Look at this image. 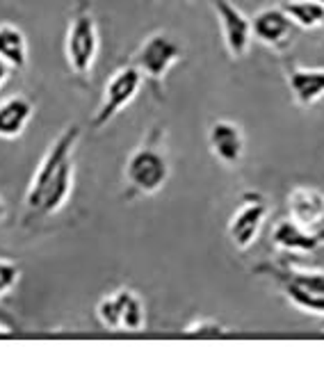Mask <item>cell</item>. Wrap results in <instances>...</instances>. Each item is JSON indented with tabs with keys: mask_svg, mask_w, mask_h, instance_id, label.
<instances>
[{
	"mask_svg": "<svg viewBox=\"0 0 324 365\" xmlns=\"http://www.w3.org/2000/svg\"><path fill=\"white\" fill-rule=\"evenodd\" d=\"M80 140V125L71 123L55 137L44 153L26 192V208L32 215L51 217L64 208L74 190V151Z\"/></svg>",
	"mask_w": 324,
	"mask_h": 365,
	"instance_id": "6da1fadb",
	"label": "cell"
},
{
	"mask_svg": "<svg viewBox=\"0 0 324 365\" xmlns=\"http://www.w3.org/2000/svg\"><path fill=\"white\" fill-rule=\"evenodd\" d=\"M169 174V160L153 142L137 146L126 163V180L140 194H158L167 185Z\"/></svg>",
	"mask_w": 324,
	"mask_h": 365,
	"instance_id": "7a4b0ae2",
	"label": "cell"
},
{
	"mask_svg": "<svg viewBox=\"0 0 324 365\" xmlns=\"http://www.w3.org/2000/svg\"><path fill=\"white\" fill-rule=\"evenodd\" d=\"M98 55V28L87 7H78L66 30V62L76 76H89Z\"/></svg>",
	"mask_w": 324,
	"mask_h": 365,
	"instance_id": "3957f363",
	"label": "cell"
},
{
	"mask_svg": "<svg viewBox=\"0 0 324 365\" xmlns=\"http://www.w3.org/2000/svg\"><path fill=\"white\" fill-rule=\"evenodd\" d=\"M142 83H144V76L135 64L117 68V71L110 76L106 87H103V98H101V106L94 114V119H91V128L101 130L103 125H108L123 108H128L133 98L137 96V91H140Z\"/></svg>",
	"mask_w": 324,
	"mask_h": 365,
	"instance_id": "277c9868",
	"label": "cell"
},
{
	"mask_svg": "<svg viewBox=\"0 0 324 365\" xmlns=\"http://www.w3.org/2000/svg\"><path fill=\"white\" fill-rule=\"evenodd\" d=\"M183 57V46L167 32L151 34L135 53V66L140 68L142 76L148 78L151 83L162 85V80L167 78L171 66Z\"/></svg>",
	"mask_w": 324,
	"mask_h": 365,
	"instance_id": "5b68a950",
	"label": "cell"
},
{
	"mask_svg": "<svg viewBox=\"0 0 324 365\" xmlns=\"http://www.w3.org/2000/svg\"><path fill=\"white\" fill-rule=\"evenodd\" d=\"M215 14L219 19V28H222V37L226 53L233 60H242L251 48V19L245 16V11L236 7L231 0H213Z\"/></svg>",
	"mask_w": 324,
	"mask_h": 365,
	"instance_id": "8992f818",
	"label": "cell"
},
{
	"mask_svg": "<svg viewBox=\"0 0 324 365\" xmlns=\"http://www.w3.org/2000/svg\"><path fill=\"white\" fill-rule=\"evenodd\" d=\"M265 220H268V203L260 197H245V203L231 215L228 222V237L233 247L247 251L256 245Z\"/></svg>",
	"mask_w": 324,
	"mask_h": 365,
	"instance_id": "52a82bcc",
	"label": "cell"
},
{
	"mask_svg": "<svg viewBox=\"0 0 324 365\" xmlns=\"http://www.w3.org/2000/svg\"><path fill=\"white\" fill-rule=\"evenodd\" d=\"M295 23L283 7H263L251 19V34L272 51H283L295 37Z\"/></svg>",
	"mask_w": 324,
	"mask_h": 365,
	"instance_id": "ba28073f",
	"label": "cell"
},
{
	"mask_svg": "<svg viewBox=\"0 0 324 365\" xmlns=\"http://www.w3.org/2000/svg\"><path fill=\"white\" fill-rule=\"evenodd\" d=\"M208 146L224 167H238L245 158V135H242L240 125L231 119H217L211 123Z\"/></svg>",
	"mask_w": 324,
	"mask_h": 365,
	"instance_id": "9c48e42d",
	"label": "cell"
},
{
	"mask_svg": "<svg viewBox=\"0 0 324 365\" xmlns=\"http://www.w3.org/2000/svg\"><path fill=\"white\" fill-rule=\"evenodd\" d=\"M324 237L318 231L297 224L295 220H281L272 228V245L285 254H310L320 249Z\"/></svg>",
	"mask_w": 324,
	"mask_h": 365,
	"instance_id": "30bf717a",
	"label": "cell"
},
{
	"mask_svg": "<svg viewBox=\"0 0 324 365\" xmlns=\"http://www.w3.org/2000/svg\"><path fill=\"white\" fill-rule=\"evenodd\" d=\"M288 212L290 220L315 231L324 222V192L315 187H295L288 194Z\"/></svg>",
	"mask_w": 324,
	"mask_h": 365,
	"instance_id": "8fae6325",
	"label": "cell"
},
{
	"mask_svg": "<svg viewBox=\"0 0 324 365\" xmlns=\"http://www.w3.org/2000/svg\"><path fill=\"white\" fill-rule=\"evenodd\" d=\"M288 87L299 108H313L318 101L324 98V68L290 66Z\"/></svg>",
	"mask_w": 324,
	"mask_h": 365,
	"instance_id": "7c38bea8",
	"label": "cell"
},
{
	"mask_svg": "<svg viewBox=\"0 0 324 365\" xmlns=\"http://www.w3.org/2000/svg\"><path fill=\"white\" fill-rule=\"evenodd\" d=\"M34 114V103L23 96L14 94L0 101V140H16L28 128V123Z\"/></svg>",
	"mask_w": 324,
	"mask_h": 365,
	"instance_id": "4fadbf2b",
	"label": "cell"
},
{
	"mask_svg": "<svg viewBox=\"0 0 324 365\" xmlns=\"http://www.w3.org/2000/svg\"><path fill=\"white\" fill-rule=\"evenodd\" d=\"M256 272L270 274V277L276 279L279 283H293V285H297V288H302V290L324 294V269H308V267L293 265V262H283L281 267L258 265Z\"/></svg>",
	"mask_w": 324,
	"mask_h": 365,
	"instance_id": "5bb4252c",
	"label": "cell"
},
{
	"mask_svg": "<svg viewBox=\"0 0 324 365\" xmlns=\"http://www.w3.org/2000/svg\"><path fill=\"white\" fill-rule=\"evenodd\" d=\"M114 294V304H117V317H119V331H131L137 334L146 327V308L140 294L135 290L121 288Z\"/></svg>",
	"mask_w": 324,
	"mask_h": 365,
	"instance_id": "9a60e30c",
	"label": "cell"
},
{
	"mask_svg": "<svg viewBox=\"0 0 324 365\" xmlns=\"http://www.w3.org/2000/svg\"><path fill=\"white\" fill-rule=\"evenodd\" d=\"M0 60H5L16 71H23L28 66L26 34L11 23H0Z\"/></svg>",
	"mask_w": 324,
	"mask_h": 365,
	"instance_id": "2e32d148",
	"label": "cell"
},
{
	"mask_svg": "<svg viewBox=\"0 0 324 365\" xmlns=\"http://www.w3.org/2000/svg\"><path fill=\"white\" fill-rule=\"evenodd\" d=\"M283 9L297 28L315 30L324 26V5L315 3V0H290V3L283 5Z\"/></svg>",
	"mask_w": 324,
	"mask_h": 365,
	"instance_id": "e0dca14e",
	"label": "cell"
},
{
	"mask_svg": "<svg viewBox=\"0 0 324 365\" xmlns=\"http://www.w3.org/2000/svg\"><path fill=\"white\" fill-rule=\"evenodd\" d=\"M281 290L285 294V299L290 302L297 311L324 317V294L302 290V288H297V285H293V283H281Z\"/></svg>",
	"mask_w": 324,
	"mask_h": 365,
	"instance_id": "ac0fdd59",
	"label": "cell"
},
{
	"mask_svg": "<svg viewBox=\"0 0 324 365\" xmlns=\"http://www.w3.org/2000/svg\"><path fill=\"white\" fill-rule=\"evenodd\" d=\"M183 334L188 338H211V340H215V338H224L226 331L222 324L215 322V319L203 317V319H194V322H190L188 327H185Z\"/></svg>",
	"mask_w": 324,
	"mask_h": 365,
	"instance_id": "d6986e66",
	"label": "cell"
},
{
	"mask_svg": "<svg viewBox=\"0 0 324 365\" xmlns=\"http://www.w3.org/2000/svg\"><path fill=\"white\" fill-rule=\"evenodd\" d=\"M96 317H98V322L106 329L119 331V317H117V304H114V294H106L96 304Z\"/></svg>",
	"mask_w": 324,
	"mask_h": 365,
	"instance_id": "ffe728a7",
	"label": "cell"
},
{
	"mask_svg": "<svg viewBox=\"0 0 324 365\" xmlns=\"http://www.w3.org/2000/svg\"><path fill=\"white\" fill-rule=\"evenodd\" d=\"M19 277H21V269L16 262L0 258V299H3L7 292L14 290V285L19 283Z\"/></svg>",
	"mask_w": 324,
	"mask_h": 365,
	"instance_id": "44dd1931",
	"label": "cell"
},
{
	"mask_svg": "<svg viewBox=\"0 0 324 365\" xmlns=\"http://www.w3.org/2000/svg\"><path fill=\"white\" fill-rule=\"evenodd\" d=\"M9 64L5 62V60H0V87H3L5 85V80L9 78Z\"/></svg>",
	"mask_w": 324,
	"mask_h": 365,
	"instance_id": "7402d4cb",
	"label": "cell"
},
{
	"mask_svg": "<svg viewBox=\"0 0 324 365\" xmlns=\"http://www.w3.org/2000/svg\"><path fill=\"white\" fill-rule=\"evenodd\" d=\"M0 334H11V327H5L3 322H0Z\"/></svg>",
	"mask_w": 324,
	"mask_h": 365,
	"instance_id": "603a6c76",
	"label": "cell"
},
{
	"mask_svg": "<svg viewBox=\"0 0 324 365\" xmlns=\"http://www.w3.org/2000/svg\"><path fill=\"white\" fill-rule=\"evenodd\" d=\"M0 217H3V201H0Z\"/></svg>",
	"mask_w": 324,
	"mask_h": 365,
	"instance_id": "cb8c5ba5",
	"label": "cell"
},
{
	"mask_svg": "<svg viewBox=\"0 0 324 365\" xmlns=\"http://www.w3.org/2000/svg\"><path fill=\"white\" fill-rule=\"evenodd\" d=\"M315 3H320V5H324V0H315Z\"/></svg>",
	"mask_w": 324,
	"mask_h": 365,
	"instance_id": "d4e9b609",
	"label": "cell"
},
{
	"mask_svg": "<svg viewBox=\"0 0 324 365\" xmlns=\"http://www.w3.org/2000/svg\"><path fill=\"white\" fill-rule=\"evenodd\" d=\"M322 338H324V331H322Z\"/></svg>",
	"mask_w": 324,
	"mask_h": 365,
	"instance_id": "484cf974",
	"label": "cell"
}]
</instances>
